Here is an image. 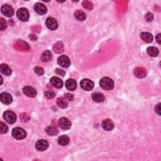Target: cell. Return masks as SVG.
Here are the masks:
<instances>
[{
	"instance_id": "obj_16",
	"label": "cell",
	"mask_w": 161,
	"mask_h": 161,
	"mask_svg": "<svg viewBox=\"0 0 161 161\" xmlns=\"http://www.w3.org/2000/svg\"><path fill=\"white\" fill-rule=\"evenodd\" d=\"M50 83L53 85L56 88H61L63 86V82L57 77H52L50 80Z\"/></svg>"
},
{
	"instance_id": "obj_13",
	"label": "cell",
	"mask_w": 161,
	"mask_h": 161,
	"mask_svg": "<svg viewBox=\"0 0 161 161\" xmlns=\"http://www.w3.org/2000/svg\"><path fill=\"white\" fill-rule=\"evenodd\" d=\"M101 127L106 131H111L114 128V123L110 119H104L101 123Z\"/></svg>"
},
{
	"instance_id": "obj_23",
	"label": "cell",
	"mask_w": 161,
	"mask_h": 161,
	"mask_svg": "<svg viewBox=\"0 0 161 161\" xmlns=\"http://www.w3.org/2000/svg\"><path fill=\"white\" fill-rule=\"evenodd\" d=\"M147 54H149L150 57H156L159 55V50L157 48L155 47H149L147 49Z\"/></svg>"
},
{
	"instance_id": "obj_5",
	"label": "cell",
	"mask_w": 161,
	"mask_h": 161,
	"mask_svg": "<svg viewBox=\"0 0 161 161\" xmlns=\"http://www.w3.org/2000/svg\"><path fill=\"white\" fill-rule=\"evenodd\" d=\"M57 63L64 68H67L71 65V60L67 55H60L57 59Z\"/></svg>"
},
{
	"instance_id": "obj_1",
	"label": "cell",
	"mask_w": 161,
	"mask_h": 161,
	"mask_svg": "<svg viewBox=\"0 0 161 161\" xmlns=\"http://www.w3.org/2000/svg\"><path fill=\"white\" fill-rule=\"evenodd\" d=\"M100 86L104 90H111L114 88V82L109 77H103L100 80Z\"/></svg>"
},
{
	"instance_id": "obj_26",
	"label": "cell",
	"mask_w": 161,
	"mask_h": 161,
	"mask_svg": "<svg viewBox=\"0 0 161 161\" xmlns=\"http://www.w3.org/2000/svg\"><path fill=\"white\" fill-rule=\"evenodd\" d=\"M74 16L78 21H81L85 20L86 18V15L84 11L79 10H76L74 12Z\"/></svg>"
},
{
	"instance_id": "obj_32",
	"label": "cell",
	"mask_w": 161,
	"mask_h": 161,
	"mask_svg": "<svg viewBox=\"0 0 161 161\" xmlns=\"http://www.w3.org/2000/svg\"><path fill=\"white\" fill-rule=\"evenodd\" d=\"M20 118L21 120V121L23 123H25V122H28V121L30 120V116L27 113H22L21 114L20 116Z\"/></svg>"
},
{
	"instance_id": "obj_27",
	"label": "cell",
	"mask_w": 161,
	"mask_h": 161,
	"mask_svg": "<svg viewBox=\"0 0 161 161\" xmlns=\"http://www.w3.org/2000/svg\"><path fill=\"white\" fill-rule=\"evenodd\" d=\"M57 104L59 108L62 109L67 108L68 106L67 101L64 98H59L57 99Z\"/></svg>"
},
{
	"instance_id": "obj_24",
	"label": "cell",
	"mask_w": 161,
	"mask_h": 161,
	"mask_svg": "<svg viewBox=\"0 0 161 161\" xmlns=\"http://www.w3.org/2000/svg\"><path fill=\"white\" fill-rule=\"evenodd\" d=\"M69 141H70V140H69V137L67 135H64L60 136L58 138V140H57L59 144L62 146H66L68 145Z\"/></svg>"
},
{
	"instance_id": "obj_35",
	"label": "cell",
	"mask_w": 161,
	"mask_h": 161,
	"mask_svg": "<svg viewBox=\"0 0 161 161\" xmlns=\"http://www.w3.org/2000/svg\"><path fill=\"white\" fill-rule=\"evenodd\" d=\"M145 18L146 21H148V22H150V21H152L154 20V15H153V14L151 13H148L147 14H146V15L145 16Z\"/></svg>"
},
{
	"instance_id": "obj_3",
	"label": "cell",
	"mask_w": 161,
	"mask_h": 161,
	"mask_svg": "<svg viewBox=\"0 0 161 161\" xmlns=\"http://www.w3.org/2000/svg\"><path fill=\"white\" fill-rule=\"evenodd\" d=\"M3 118L9 124H13L16 120V115L13 111L8 110L3 113Z\"/></svg>"
},
{
	"instance_id": "obj_20",
	"label": "cell",
	"mask_w": 161,
	"mask_h": 161,
	"mask_svg": "<svg viewBox=\"0 0 161 161\" xmlns=\"http://www.w3.org/2000/svg\"><path fill=\"white\" fill-rule=\"evenodd\" d=\"M64 46L62 42H56L53 46V50L56 54H60L64 51Z\"/></svg>"
},
{
	"instance_id": "obj_37",
	"label": "cell",
	"mask_w": 161,
	"mask_h": 161,
	"mask_svg": "<svg viewBox=\"0 0 161 161\" xmlns=\"http://www.w3.org/2000/svg\"><path fill=\"white\" fill-rule=\"evenodd\" d=\"M160 104L159 103L158 104H157L155 107V111L156 113H157L159 115H160Z\"/></svg>"
},
{
	"instance_id": "obj_39",
	"label": "cell",
	"mask_w": 161,
	"mask_h": 161,
	"mask_svg": "<svg viewBox=\"0 0 161 161\" xmlns=\"http://www.w3.org/2000/svg\"><path fill=\"white\" fill-rule=\"evenodd\" d=\"M29 37H30V38H31L32 40H36L37 39V37L36 35H33V34H30Z\"/></svg>"
},
{
	"instance_id": "obj_38",
	"label": "cell",
	"mask_w": 161,
	"mask_h": 161,
	"mask_svg": "<svg viewBox=\"0 0 161 161\" xmlns=\"http://www.w3.org/2000/svg\"><path fill=\"white\" fill-rule=\"evenodd\" d=\"M156 40L157 42V43H159V44H160L161 43V38H160V33H159L157 35H156Z\"/></svg>"
},
{
	"instance_id": "obj_15",
	"label": "cell",
	"mask_w": 161,
	"mask_h": 161,
	"mask_svg": "<svg viewBox=\"0 0 161 161\" xmlns=\"http://www.w3.org/2000/svg\"><path fill=\"white\" fill-rule=\"evenodd\" d=\"M134 74L138 78H143L147 75V71L146 69L143 67H137L134 70Z\"/></svg>"
},
{
	"instance_id": "obj_10",
	"label": "cell",
	"mask_w": 161,
	"mask_h": 161,
	"mask_svg": "<svg viewBox=\"0 0 161 161\" xmlns=\"http://www.w3.org/2000/svg\"><path fill=\"white\" fill-rule=\"evenodd\" d=\"M46 25L47 28L51 30H55L58 28V23L57 20L52 17H49L46 20Z\"/></svg>"
},
{
	"instance_id": "obj_36",
	"label": "cell",
	"mask_w": 161,
	"mask_h": 161,
	"mask_svg": "<svg viewBox=\"0 0 161 161\" xmlns=\"http://www.w3.org/2000/svg\"><path fill=\"white\" fill-rule=\"evenodd\" d=\"M55 73L57 74L60 75L62 76H64L65 74H66V72H65L64 70H62V69H60L59 68L55 69Z\"/></svg>"
},
{
	"instance_id": "obj_14",
	"label": "cell",
	"mask_w": 161,
	"mask_h": 161,
	"mask_svg": "<svg viewBox=\"0 0 161 161\" xmlns=\"http://www.w3.org/2000/svg\"><path fill=\"white\" fill-rule=\"evenodd\" d=\"M0 98L1 102L5 104H10L13 101L11 95L8 93H2L0 94Z\"/></svg>"
},
{
	"instance_id": "obj_21",
	"label": "cell",
	"mask_w": 161,
	"mask_h": 161,
	"mask_svg": "<svg viewBox=\"0 0 161 161\" xmlns=\"http://www.w3.org/2000/svg\"><path fill=\"white\" fill-rule=\"evenodd\" d=\"M52 58V52L50 50H45L42 53L41 55V60L43 62H49Z\"/></svg>"
},
{
	"instance_id": "obj_31",
	"label": "cell",
	"mask_w": 161,
	"mask_h": 161,
	"mask_svg": "<svg viewBox=\"0 0 161 161\" xmlns=\"http://www.w3.org/2000/svg\"><path fill=\"white\" fill-rule=\"evenodd\" d=\"M7 28V23L3 18H0V28L1 31H4Z\"/></svg>"
},
{
	"instance_id": "obj_18",
	"label": "cell",
	"mask_w": 161,
	"mask_h": 161,
	"mask_svg": "<svg viewBox=\"0 0 161 161\" xmlns=\"http://www.w3.org/2000/svg\"><path fill=\"white\" fill-rule=\"evenodd\" d=\"M66 87L69 91H74L77 87V82L74 79H69L66 82Z\"/></svg>"
},
{
	"instance_id": "obj_34",
	"label": "cell",
	"mask_w": 161,
	"mask_h": 161,
	"mask_svg": "<svg viewBox=\"0 0 161 161\" xmlns=\"http://www.w3.org/2000/svg\"><path fill=\"white\" fill-rule=\"evenodd\" d=\"M64 98L68 101H72L74 100V96L71 93H66L64 94Z\"/></svg>"
},
{
	"instance_id": "obj_33",
	"label": "cell",
	"mask_w": 161,
	"mask_h": 161,
	"mask_svg": "<svg viewBox=\"0 0 161 161\" xmlns=\"http://www.w3.org/2000/svg\"><path fill=\"white\" fill-rule=\"evenodd\" d=\"M0 128H1V134H4L7 132L8 130V126L3 122H1L0 123Z\"/></svg>"
},
{
	"instance_id": "obj_6",
	"label": "cell",
	"mask_w": 161,
	"mask_h": 161,
	"mask_svg": "<svg viewBox=\"0 0 161 161\" xmlns=\"http://www.w3.org/2000/svg\"><path fill=\"white\" fill-rule=\"evenodd\" d=\"M35 147V149L38 151H45L49 147V142L45 140H43V139H41V140H38L37 141Z\"/></svg>"
},
{
	"instance_id": "obj_25",
	"label": "cell",
	"mask_w": 161,
	"mask_h": 161,
	"mask_svg": "<svg viewBox=\"0 0 161 161\" xmlns=\"http://www.w3.org/2000/svg\"><path fill=\"white\" fill-rule=\"evenodd\" d=\"M92 99L95 102L101 103L104 100V96L101 93H94L92 94Z\"/></svg>"
},
{
	"instance_id": "obj_2",
	"label": "cell",
	"mask_w": 161,
	"mask_h": 161,
	"mask_svg": "<svg viewBox=\"0 0 161 161\" xmlns=\"http://www.w3.org/2000/svg\"><path fill=\"white\" fill-rule=\"evenodd\" d=\"M12 136L17 140H22L27 137V133L25 130L23 128L17 127L13 129L12 130Z\"/></svg>"
},
{
	"instance_id": "obj_7",
	"label": "cell",
	"mask_w": 161,
	"mask_h": 161,
	"mask_svg": "<svg viewBox=\"0 0 161 161\" xmlns=\"http://www.w3.org/2000/svg\"><path fill=\"white\" fill-rule=\"evenodd\" d=\"M80 86L84 90L89 91L91 89H93V88H94V83L90 79H84L81 81Z\"/></svg>"
},
{
	"instance_id": "obj_30",
	"label": "cell",
	"mask_w": 161,
	"mask_h": 161,
	"mask_svg": "<svg viewBox=\"0 0 161 161\" xmlns=\"http://www.w3.org/2000/svg\"><path fill=\"white\" fill-rule=\"evenodd\" d=\"M34 72H35L38 76H42L44 74L45 71L44 69H43L41 67H36L34 68Z\"/></svg>"
},
{
	"instance_id": "obj_9",
	"label": "cell",
	"mask_w": 161,
	"mask_h": 161,
	"mask_svg": "<svg viewBox=\"0 0 161 161\" xmlns=\"http://www.w3.org/2000/svg\"><path fill=\"white\" fill-rule=\"evenodd\" d=\"M34 10L37 13L40 15H45L47 11V8L46 6L41 3H37L35 4Z\"/></svg>"
},
{
	"instance_id": "obj_17",
	"label": "cell",
	"mask_w": 161,
	"mask_h": 161,
	"mask_svg": "<svg viewBox=\"0 0 161 161\" xmlns=\"http://www.w3.org/2000/svg\"><path fill=\"white\" fill-rule=\"evenodd\" d=\"M0 71H1V72L3 74L6 76H10L12 73V71L10 67L5 64H1V66H0Z\"/></svg>"
},
{
	"instance_id": "obj_29",
	"label": "cell",
	"mask_w": 161,
	"mask_h": 161,
	"mask_svg": "<svg viewBox=\"0 0 161 161\" xmlns=\"http://www.w3.org/2000/svg\"><path fill=\"white\" fill-rule=\"evenodd\" d=\"M44 95L45 96L48 98V99H53L55 96V93L54 92V91H47L44 93Z\"/></svg>"
},
{
	"instance_id": "obj_28",
	"label": "cell",
	"mask_w": 161,
	"mask_h": 161,
	"mask_svg": "<svg viewBox=\"0 0 161 161\" xmlns=\"http://www.w3.org/2000/svg\"><path fill=\"white\" fill-rule=\"evenodd\" d=\"M82 6H83L85 9L88 10L89 11H91L93 9V4L91 1H82Z\"/></svg>"
},
{
	"instance_id": "obj_11",
	"label": "cell",
	"mask_w": 161,
	"mask_h": 161,
	"mask_svg": "<svg viewBox=\"0 0 161 161\" xmlns=\"http://www.w3.org/2000/svg\"><path fill=\"white\" fill-rule=\"evenodd\" d=\"M23 92L27 96L30 98H34L37 95V91L31 86H25L23 88Z\"/></svg>"
},
{
	"instance_id": "obj_12",
	"label": "cell",
	"mask_w": 161,
	"mask_h": 161,
	"mask_svg": "<svg viewBox=\"0 0 161 161\" xmlns=\"http://www.w3.org/2000/svg\"><path fill=\"white\" fill-rule=\"evenodd\" d=\"M58 124L59 127L63 130H69L71 127V121L66 118H60Z\"/></svg>"
},
{
	"instance_id": "obj_22",
	"label": "cell",
	"mask_w": 161,
	"mask_h": 161,
	"mask_svg": "<svg viewBox=\"0 0 161 161\" xmlns=\"http://www.w3.org/2000/svg\"><path fill=\"white\" fill-rule=\"evenodd\" d=\"M140 37L146 43H150L153 40V36L149 32H142L140 34Z\"/></svg>"
},
{
	"instance_id": "obj_19",
	"label": "cell",
	"mask_w": 161,
	"mask_h": 161,
	"mask_svg": "<svg viewBox=\"0 0 161 161\" xmlns=\"http://www.w3.org/2000/svg\"><path fill=\"white\" fill-rule=\"evenodd\" d=\"M45 132L50 136H55L59 133L58 129L55 126H48L45 128Z\"/></svg>"
},
{
	"instance_id": "obj_4",
	"label": "cell",
	"mask_w": 161,
	"mask_h": 161,
	"mask_svg": "<svg viewBox=\"0 0 161 161\" xmlns=\"http://www.w3.org/2000/svg\"><path fill=\"white\" fill-rule=\"evenodd\" d=\"M16 15L18 19L21 21H27L30 18V14L27 9L21 8L17 11Z\"/></svg>"
},
{
	"instance_id": "obj_8",
	"label": "cell",
	"mask_w": 161,
	"mask_h": 161,
	"mask_svg": "<svg viewBox=\"0 0 161 161\" xmlns=\"http://www.w3.org/2000/svg\"><path fill=\"white\" fill-rule=\"evenodd\" d=\"M1 10L2 13L7 16V17H11L14 15V9L11 5H3L1 8Z\"/></svg>"
}]
</instances>
